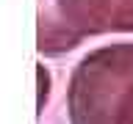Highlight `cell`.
<instances>
[{
	"label": "cell",
	"mask_w": 133,
	"mask_h": 124,
	"mask_svg": "<svg viewBox=\"0 0 133 124\" xmlns=\"http://www.w3.org/2000/svg\"><path fill=\"white\" fill-rule=\"evenodd\" d=\"M36 47L42 55H64L86 36L130 28L116 0H39Z\"/></svg>",
	"instance_id": "6da1fadb"
}]
</instances>
